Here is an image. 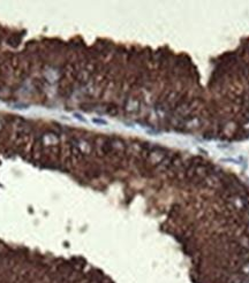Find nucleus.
I'll list each match as a JSON object with an SVG mask.
<instances>
[{"label": "nucleus", "mask_w": 249, "mask_h": 283, "mask_svg": "<svg viewBox=\"0 0 249 283\" xmlns=\"http://www.w3.org/2000/svg\"><path fill=\"white\" fill-rule=\"evenodd\" d=\"M141 109V101L137 98H128L125 102V110L128 114H136L137 112H140Z\"/></svg>", "instance_id": "obj_2"}, {"label": "nucleus", "mask_w": 249, "mask_h": 283, "mask_svg": "<svg viewBox=\"0 0 249 283\" xmlns=\"http://www.w3.org/2000/svg\"><path fill=\"white\" fill-rule=\"evenodd\" d=\"M202 124H203L202 118H200L199 115H189V116L183 119L182 129L187 130V131H193V130H196V129L201 128Z\"/></svg>", "instance_id": "obj_1"}, {"label": "nucleus", "mask_w": 249, "mask_h": 283, "mask_svg": "<svg viewBox=\"0 0 249 283\" xmlns=\"http://www.w3.org/2000/svg\"><path fill=\"white\" fill-rule=\"evenodd\" d=\"M92 121H94L95 123H99V124H107V122H106L105 120H100V119H99V120H98V119H94Z\"/></svg>", "instance_id": "obj_3"}]
</instances>
